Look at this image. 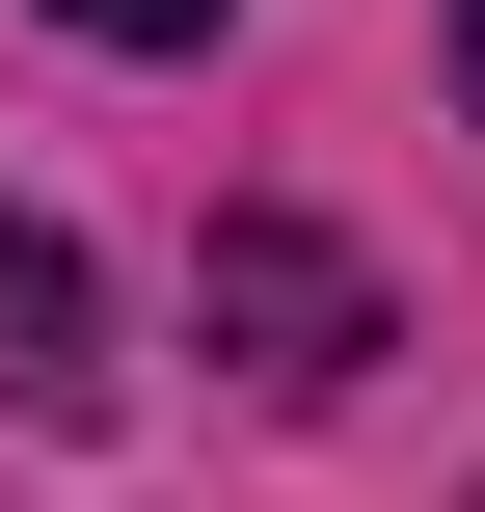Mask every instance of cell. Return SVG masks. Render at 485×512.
I'll use <instances>...</instances> for the list:
<instances>
[{"label":"cell","instance_id":"6da1fadb","mask_svg":"<svg viewBox=\"0 0 485 512\" xmlns=\"http://www.w3.org/2000/svg\"><path fill=\"white\" fill-rule=\"evenodd\" d=\"M189 297H216V351H243V378H351V351H378V270H351L324 216H216V243H189Z\"/></svg>","mask_w":485,"mask_h":512},{"label":"cell","instance_id":"7a4b0ae2","mask_svg":"<svg viewBox=\"0 0 485 512\" xmlns=\"http://www.w3.org/2000/svg\"><path fill=\"white\" fill-rule=\"evenodd\" d=\"M0 405H108V297L54 216H0Z\"/></svg>","mask_w":485,"mask_h":512},{"label":"cell","instance_id":"3957f363","mask_svg":"<svg viewBox=\"0 0 485 512\" xmlns=\"http://www.w3.org/2000/svg\"><path fill=\"white\" fill-rule=\"evenodd\" d=\"M54 27H108V54H216V0H54Z\"/></svg>","mask_w":485,"mask_h":512},{"label":"cell","instance_id":"277c9868","mask_svg":"<svg viewBox=\"0 0 485 512\" xmlns=\"http://www.w3.org/2000/svg\"><path fill=\"white\" fill-rule=\"evenodd\" d=\"M459 108H485V0H459Z\"/></svg>","mask_w":485,"mask_h":512}]
</instances>
